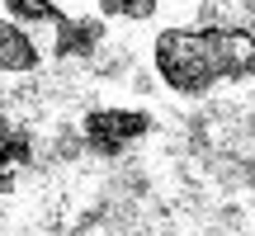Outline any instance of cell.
<instances>
[{
  "mask_svg": "<svg viewBox=\"0 0 255 236\" xmlns=\"http://www.w3.org/2000/svg\"><path fill=\"white\" fill-rule=\"evenodd\" d=\"M156 76L175 95H208L222 81L255 76V33L237 24H203V28H165L156 33Z\"/></svg>",
  "mask_w": 255,
  "mask_h": 236,
  "instance_id": "6da1fadb",
  "label": "cell"
},
{
  "mask_svg": "<svg viewBox=\"0 0 255 236\" xmlns=\"http://www.w3.org/2000/svg\"><path fill=\"white\" fill-rule=\"evenodd\" d=\"M151 132V114L146 109H90L81 123V137L95 156H119L132 142Z\"/></svg>",
  "mask_w": 255,
  "mask_h": 236,
  "instance_id": "7a4b0ae2",
  "label": "cell"
},
{
  "mask_svg": "<svg viewBox=\"0 0 255 236\" xmlns=\"http://www.w3.org/2000/svg\"><path fill=\"white\" fill-rule=\"evenodd\" d=\"M104 43V19H71L66 14L62 24L52 28V57H62V62H71V57H90L95 47Z\"/></svg>",
  "mask_w": 255,
  "mask_h": 236,
  "instance_id": "3957f363",
  "label": "cell"
},
{
  "mask_svg": "<svg viewBox=\"0 0 255 236\" xmlns=\"http://www.w3.org/2000/svg\"><path fill=\"white\" fill-rule=\"evenodd\" d=\"M38 62H43V52H38V43L28 38V28L14 24V19H0V76L38 71Z\"/></svg>",
  "mask_w": 255,
  "mask_h": 236,
  "instance_id": "277c9868",
  "label": "cell"
},
{
  "mask_svg": "<svg viewBox=\"0 0 255 236\" xmlns=\"http://www.w3.org/2000/svg\"><path fill=\"white\" fill-rule=\"evenodd\" d=\"M33 161V137L14 123H0V194L14 184V175Z\"/></svg>",
  "mask_w": 255,
  "mask_h": 236,
  "instance_id": "5b68a950",
  "label": "cell"
},
{
  "mask_svg": "<svg viewBox=\"0 0 255 236\" xmlns=\"http://www.w3.org/2000/svg\"><path fill=\"white\" fill-rule=\"evenodd\" d=\"M5 9H9L14 24H47V28H57L66 19L52 0H5Z\"/></svg>",
  "mask_w": 255,
  "mask_h": 236,
  "instance_id": "8992f818",
  "label": "cell"
}]
</instances>
